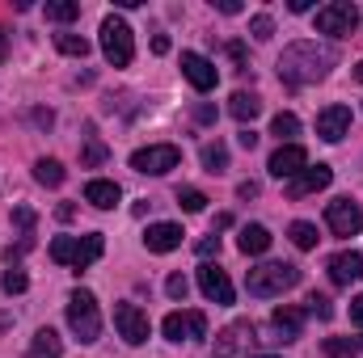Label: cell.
I'll return each mask as SVG.
<instances>
[{
  "label": "cell",
  "mask_w": 363,
  "mask_h": 358,
  "mask_svg": "<svg viewBox=\"0 0 363 358\" xmlns=\"http://www.w3.org/2000/svg\"><path fill=\"white\" fill-rule=\"evenodd\" d=\"M334 64V51L330 47H317V42H291L283 55H279V76L287 85H313L330 72Z\"/></svg>",
  "instance_id": "1"
},
{
  "label": "cell",
  "mask_w": 363,
  "mask_h": 358,
  "mask_svg": "<svg viewBox=\"0 0 363 358\" xmlns=\"http://www.w3.org/2000/svg\"><path fill=\"white\" fill-rule=\"evenodd\" d=\"M296 282H300V270L291 266V262H262V266H254L245 274V287L258 299H274V295L291 291Z\"/></svg>",
  "instance_id": "2"
},
{
  "label": "cell",
  "mask_w": 363,
  "mask_h": 358,
  "mask_svg": "<svg viewBox=\"0 0 363 358\" xmlns=\"http://www.w3.org/2000/svg\"><path fill=\"white\" fill-rule=\"evenodd\" d=\"M101 51L114 68H127L135 59V42H131V25L123 17H106L101 21Z\"/></svg>",
  "instance_id": "3"
},
{
  "label": "cell",
  "mask_w": 363,
  "mask_h": 358,
  "mask_svg": "<svg viewBox=\"0 0 363 358\" xmlns=\"http://www.w3.org/2000/svg\"><path fill=\"white\" fill-rule=\"evenodd\" d=\"M68 325H72V333L81 342H97L101 312H97V299H93L89 291H72V299H68Z\"/></svg>",
  "instance_id": "4"
},
{
  "label": "cell",
  "mask_w": 363,
  "mask_h": 358,
  "mask_svg": "<svg viewBox=\"0 0 363 358\" xmlns=\"http://www.w3.org/2000/svg\"><path fill=\"white\" fill-rule=\"evenodd\" d=\"M355 25H359V8L351 0H334V4H321L317 8V34L347 38V34H355Z\"/></svg>",
  "instance_id": "5"
},
{
  "label": "cell",
  "mask_w": 363,
  "mask_h": 358,
  "mask_svg": "<svg viewBox=\"0 0 363 358\" xmlns=\"http://www.w3.org/2000/svg\"><path fill=\"white\" fill-rule=\"evenodd\" d=\"M178 165H182V152L174 144H148V148L131 152V169L135 173H148V178H161V173H169Z\"/></svg>",
  "instance_id": "6"
},
{
  "label": "cell",
  "mask_w": 363,
  "mask_h": 358,
  "mask_svg": "<svg viewBox=\"0 0 363 358\" xmlns=\"http://www.w3.org/2000/svg\"><path fill=\"white\" fill-rule=\"evenodd\" d=\"M114 329H118V337H123L127 346H144L148 333H152L148 312L135 308V304H118V308H114Z\"/></svg>",
  "instance_id": "7"
},
{
  "label": "cell",
  "mask_w": 363,
  "mask_h": 358,
  "mask_svg": "<svg viewBox=\"0 0 363 358\" xmlns=\"http://www.w3.org/2000/svg\"><path fill=\"white\" fill-rule=\"evenodd\" d=\"M325 224H330L334 236H359L363 232V207L351 202V198H334L325 207Z\"/></svg>",
  "instance_id": "8"
},
{
  "label": "cell",
  "mask_w": 363,
  "mask_h": 358,
  "mask_svg": "<svg viewBox=\"0 0 363 358\" xmlns=\"http://www.w3.org/2000/svg\"><path fill=\"white\" fill-rule=\"evenodd\" d=\"M216 358H245L254 346V325L250 321H233L228 329H220L216 337Z\"/></svg>",
  "instance_id": "9"
},
{
  "label": "cell",
  "mask_w": 363,
  "mask_h": 358,
  "mask_svg": "<svg viewBox=\"0 0 363 358\" xmlns=\"http://www.w3.org/2000/svg\"><path fill=\"white\" fill-rule=\"evenodd\" d=\"M161 329H165L169 342H203L207 337V316L203 312H169L161 321Z\"/></svg>",
  "instance_id": "10"
},
{
  "label": "cell",
  "mask_w": 363,
  "mask_h": 358,
  "mask_svg": "<svg viewBox=\"0 0 363 358\" xmlns=\"http://www.w3.org/2000/svg\"><path fill=\"white\" fill-rule=\"evenodd\" d=\"M199 291H203L211 304H220V308H228V304L237 299V291H233L228 274L216 266V262H203V266H199Z\"/></svg>",
  "instance_id": "11"
},
{
  "label": "cell",
  "mask_w": 363,
  "mask_h": 358,
  "mask_svg": "<svg viewBox=\"0 0 363 358\" xmlns=\"http://www.w3.org/2000/svg\"><path fill=\"white\" fill-rule=\"evenodd\" d=\"M182 76H186L199 93H211V89H216V81H220L216 64H211V59H203L199 51H182Z\"/></svg>",
  "instance_id": "12"
},
{
  "label": "cell",
  "mask_w": 363,
  "mask_h": 358,
  "mask_svg": "<svg viewBox=\"0 0 363 358\" xmlns=\"http://www.w3.org/2000/svg\"><path fill=\"white\" fill-rule=\"evenodd\" d=\"M300 169H308V152H304L300 144H279L274 156H271V178L291 181Z\"/></svg>",
  "instance_id": "13"
},
{
  "label": "cell",
  "mask_w": 363,
  "mask_h": 358,
  "mask_svg": "<svg viewBox=\"0 0 363 358\" xmlns=\"http://www.w3.org/2000/svg\"><path fill=\"white\" fill-rule=\"evenodd\" d=\"M317 135H321L325 144L347 139V135H351V110H347V105H325V110L317 114Z\"/></svg>",
  "instance_id": "14"
},
{
  "label": "cell",
  "mask_w": 363,
  "mask_h": 358,
  "mask_svg": "<svg viewBox=\"0 0 363 358\" xmlns=\"http://www.w3.org/2000/svg\"><path fill=\"white\" fill-rule=\"evenodd\" d=\"M330 181H334V169H330V165H308V169H300L296 178L287 181V194H291V198H308V194L325 190Z\"/></svg>",
  "instance_id": "15"
},
{
  "label": "cell",
  "mask_w": 363,
  "mask_h": 358,
  "mask_svg": "<svg viewBox=\"0 0 363 358\" xmlns=\"http://www.w3.org/2000/svg\"><path fill=\"white\" fill-rule=\"evenodd\" d=\"M330 282H334V287L363 282V253H334V258H330Z\"/></svg>",
  "instance_id": "16"
},
{
  "label": "cell",
  "mask_w": 363,
  "mask_h": 358,
  "mask_svg": "<svg viewBox=\"0 0 363 358\" xmlns=\"http://www.w3.org/2000/svg\"><path fill=\"white\" fill-rule=\"evenodd\" d=\"M182 236H186V232H182L178 224H152V228L144 232V249H148V253H174L182 245Z\"/></svg>",
  "instance_id": "17"
},
{
  "label": "cell",
  "mask_w": 363,
  "mask_h": 358,
  "mask_svg": "<svg viewBox=\"0 0 363 358\" xmlns=\"http://www.w3.org/2000/svg\"><path fill=\"white\" fill-rule=\"evenodd\" d=\"M271 325H274V333H279V342H296L304 333V312L291 308V304H283V308H274Z\"/></svg>",
  "instance_id": "18"
},
{
  "label": "cell",
  "mask_w": 363,
  "mask_h": 358,
  "mask_svg": "<svg viewBox=\"0 0 363 358\" xmlns=\"http://www.w3.org/2000/svg\"><path fill=\"white\" fill-rule=\"evenodd\" d=\"M271 241H274V236L262 228V224H245V228H241V236H237V249H241L245 258H258V253H267V249H271Z\"/></svg>",
  "instance_id": "19"
},
{
  "label": "cell",
  "mask_w": 363,
  "mask_h": 358,
  "mask_svg": "<svg viewBox=\"0 0 363 358\" xmlns=\"http://www.w3.org/2000/svg\"><path fill=\"white\" fill-rule=\"evenodd\" d=\"M118 198H123V190H118L114 181H106V178H93L89 185H85V202H93L97 211H110Z\"/></svg>",
  "instance_id": "20"
},
{
  "label": "cell",
  "mask_w": 363,
  "mask_h": 358,
  "mask_svg": "<svg viewBox=\"0 0 363 358\" xmlns=\"http://www.w3.org/2000/svg\"><path fill=\"white\" fill-rule=\"evenodd\" d=\"M228 114H233L237 122H254V118L262 114V101H258V93L237 89L233 97H228Z\"/></svg>",
  "instance_id": "21"
},
{
  "label": "cell",
  "mask_w": 363,
  "mask_h": 358,
  "mask_svg": "<svg viewBox=\"0 0 363 358\" xmlns=\"http://www.w3.org/2000/svg\"><path fill=\"white\" fill-rule=\"evenodd\" d=\"M101 253H106V241H101V232L77 236V258H72V266H77V270H85V266H93V262H97Z\"/></svg>",
  "instance_id": "22"
},
{
  "label": "cell",
  "mask_w": 363,
  "mask_h": 358,
  "mask_svg": "<svg viewBox=\"0 0 363 358\" xmlns=\"http://www.w3.org/2000/svg\"><path fill=\"white\" fill-rule=\"evenodd\" d=\"M60 354H64L60 333H55V329H38V333H34V342H30V354H26V358H60Z\"/></svg>",
  "instance_id": "23"
},
{
  "label": "cell",
  "mask_w": 363,
  "mask_h": 358,
  "mask_svg": "<svg viewBox=\"0 0 363 358\" xmlns=\"http://www.w3.org/2000/svg\"><path fill=\"white\" fill-rule=\"evenodd\" d=\"M271 135L279 139V144H291V139L300 135V118H296V114H274L271 118Z\"/></svg>",
  "instance_id": "24"
},
{
  "label": "cell",
  "mask_w": 363,
  "mask_h": 358,
  "mask_svg": "<svg viewBox=\"0 0 363 358\" xmlns=\"http://www.w3.org/2000/svg\"><path fill=\"white\" fill-rule=\"evenodd\" d=\"M203 169L207 173H224L228 169V148L216 139V144H203Z\"/></svg>",
  "instance_id": "25"
},
{
  "label": "cell",
  "mask_w": 363,
  "mask_h": 358,
  "mask_svg": "<svg viewBox=\"0 0 363 358\" xmlns=\"http://www.w3.org/2000/svg\"><path fill=\"white\" fill-rule=\"evenodd\" d=\"M34 178L43 181V185H64V165L60 161H51V156H43V161H34Z\"/></svg>",
  "instance_id": "26"
},
{
  "label": "cell",
  "mask_w": 363,
  "mask_h": 358,
  "mask_svg": "<svg viewBox=\"0 0 363 358\" xmlns=\"http://www.w3.org/2000/svg\"><path fill=\"white\" fill-rule=\"evenodd\" d=\"M47 17L60 21V25H64V21H77V17H81V4H77V0H47Z\"/></svg>",
  "instance_id": "27"
},
{
  "label": "cell",
  "mask_w": 363,
  "mask_h": 358,
  "mask_svg": "<svg viewBox=\"0 0 363 358\" xmlns=\"http://www.w3.org/2000/svg\"><path fill=\"white\" fill-rule=\"evenodd\" d=\"M55 47H60L64 55H77V59L89 55V38H85V34H55Z\"/></svg>",
  "instance_id": "28"
},
{
  "label": "cell",
  "mask_w": 363,
  "mask_h": 358,
  "mask_svg": "<svg viewBox=\"0 0 363 358\" xmlns=\"http://www.w3.org/2000/svg\"><path fill=\"white\" fill-rule=\"evenodd\" d=\"M287 236H291V245H296V249H317V241H321V236H317V228H313V224H304V219H296Z\"/></svg>",
  "instance_id": "29"
},
{
  "label": "cell",
  "mask_w": 363,
  "mask_h": 358,
  "mask_svg": "<svg viewBox=\"0 0 363 358\" xmlns=\"http://www.w3.org/2000/svg\"><path fill=\"white\" fill-rule=\"evenodd\" d=\"M321 350L330 358H347V354H359V337H325Z\"/></svg>",
  "instance_id": "30"
},
{
  "label": "cell",
  "mask_w": 363,
  "mask_h": 358,
  "mask_svg": "<svg viewBox=\"0 0 363 358\" xmlns=\"http://www.w3.org/2000/svg\"><path fill=\"white\" fill-rule=\"evenodd\" d=\"M72 258H77V236H55L51 241V262L72 266Z\"/></svg>",
  "instance_id": "31"
},
{
  "label": "cell",
  "mask_w": 363,
  "mask_h": 358,
  "mask_svg": "<svg viewBox=\"0 0 363 358\" xmlns=\"http://www.w3.org/2000/svg\"><path fill=\"white\" fill-rule=\"evenodd\" d=\"M106 161H110V148H106V144L89 139V144L81 148V165H85V169H97V165H106Z\"/></svg>",
  "instance_id": "32"
},
{
  "label": "cell",
  "mask_w": 363,
  "mask_h": 358,
  "mask_svg": "<svg viewBox=\"0 0 363 358\" xmlns=\"http://www.w3.org/2000/svg\"><path fill=\"white\" fill-rule=\"evenodd\" d=\"M178 207L186 215H199V211L207 207V194H203V190H178Z\"/></svg>",
  "instance_id": "33"
},
{
  "label": "cell",
  "mask_w": 363,
  "mask_h": 358,
  "mask_svg": "<svg viewBox=\"0 0 363 358\" xmlns=\"http://www.w3.org/2000/svg\"><path fill=\"white\" fill-rule=\"evenodd\" d=\"M0 287H4L9 295H21V291L30 287V278H26V270H4V278H0Z\"/></svg>",
  "instance_id": "34"
},
{
  "label": "cell",
  "mask_w": 363,
  "mask_h": 358,
  "mask_svg": "<svg viewBox=\"0 0 363 358\" xmlns=\"http://www.w3.org/2000/svg\"><path fill=\"white\" fill-rule=\"evenodd\" d=\"M304 304H308V308H304L308 316H321V321H330V316H334V304H330L325 295H308Z\"/></svg>",
  "instance_id": "35"
},
{
  "label": "cell",
  "mask_w": 363,
  "mask_h": 358,
  "mask_svg": "<svg viewBox=\"0 0 363 358\" xmlns=\"http://www.w3.org/2000/svg\"><path fill=\"white\" fill-rule=\"evenodd\" d=\"M250 30H254V38H262V42H267V38L274 34V21L267 17V13H258V17L250 21Z\"/></svg>",
  "instance_id": "36"
},
{
  "label": "cell",
  "mask_w": 363,
  "mask_h": 358,
  "mask_svg": "<svg viewBox=\"0 0 363 358\" xmlns=\"http://www.w3.org/2000/svg\"><path fill=\"white\" fill-rule=\"evenodd\" d=\"M165 291H169V299H186V291H190V282H186L182 274H169V282H165Z\"/></svg>",
  "instance_id": "37"
},
{
  "label": "cell",
  "mask_w": 363,
  "mask_h": 358,
  "mask_svg": "<svg viewBox=\"0 0 363 358\" xmlns=\"http://www.w3.org/2000/svg\"><path fill=\"white\" fill-rule=\"evenodd\" d=\"M211 253H216V258H220V236H216V232H211V236H203V241H199V258H211Z\"/></svg>",
  "instance_id": "38"
},
{
  "label": "cell",
  "mask_w": 363,
  "mask_h": 358,
  "mask_svg": "<svg viewBox=\"0 0 363 358\" xmlns=\"http://www.w3.org/2000/svg\"><path fill=\"white\" fill-rule=\"evenodd\" d=\"M13 219L21 224V232H26V236L34 232V211H26V207H17V215H13Z\"/></svg>",
  "instance_id": "39"
},
{
  "label": "cell",
  "mask_w": 363,
  "mask_h": 358,
  "mask_svg": "<svg viewBox=\"0 0 363 358\" xmlns=\"http://www.w3.org/2000/svg\"><path fill=\"white\" fill-rule=\"evenodd\" d=\"M228 55H233V64H237L241 72L250 68V64H245V47H241V42H228Z\"/></svg>",
  "instance_id": "40"
},
{
  "label": "cell",
  "mask_w": 363,
  "mask_h": 358,
  "mask_svg": "<svg viewBox=\"0 0 363 358\" xmlns=\"http://www.w3.org/2000/svg\"><path fill=\"white\" fill-rule=\"evenodd\" d=\"M351 321L363 329V295H355V299H351Z\"/></svg>",
  "instance_id": "41"
},
{
  "label": "cell",
  "mask_w": 363,
  "mask_h": 358,
  "mask_svg": "<svg viewBox=\"0 0 363 358\" xmlns=\"http://www.w3.org/2000/svg\"><path fill=\"white\" fill-rule=\"evenodd\" d=\"M237 139H241V148H258V135H254V131H250V127H245V131H241V135H237Z\"/></svg>",
  "instance_id": "42"
},
{
  "label": "cell",
  "mask_w": 363,
  "mask_h": 358,
  "mask_svg": "<svg viewBox=\"0 0 363 358\" xmlns=\"http://www.w3.org/2000/svg\"><path fill=\"white\" fill-rule=\"evenodd\" d=\"M237 194H241V198H254V194H258V181H241Z\"/></svg>",
  "instance_id": "43"
},
{
  "label": "cell",
  "mask_w": 363,
  "mask_h": 358,
  "mask_svg": "<svg viewBox=\"0 0 363 358\" xmlns=\"http://www.w3.org/2000/svg\"><path fill=\"white\" fill-rule=\"evenodd\" d=\"M216 8H220V13H241V4H237V0H216Z\"/></svg>",
  "instance_id": "44"
},
{
  "label": "cell",
  "mask_w": 363,
  "mask_h": 358,
  "mask_svg": "<svg viewBox=\"0 0 363 358\" xmlns=\"http://www.w3.org/2000/svg\"><path fill=\"white\" fill-rule=\"evenodd\" d=\"M152 51H157V55H165V51H169V38H165V34H157V38H152Z\"/></svg>",
  "instance_id": "45"
},
{
  "label": "cell",
  "mask_w": 363,
  "mask_h": 358,
  "mask_svg": "<svg viewBox=\"0 0 363 358\" xmlns=\"http://www.w3.org/2000/svg\"><path fill=\"white\" fill-rule=\"evenodd\" d=\"M287 8H291V13H308V8H313V0H291Z\"/></svg>",
  "instance_id": "46"
},
{
  "label": "cell",
  "mask_w": 363,
  "mask_h": 358,
  "mask_svg": "<svg viewBox=\"0 0 363 358\" xmlns=\"http://www.w3.org/2000/svg\"><path fill=\"white\" fill-rule=\"evenodd\" d=\"M9 59V38H4V30H0V64Z\"/></svg>",
  "instance_id": "47"
},
{
  "label": "cell",
  "mask_w": 363,
  "mask_h": 358,
  "mask_svg": "<svg viewBox=\"0 0 363 358\" xmlns=\"http://www.w3.org/2000/svg\"><path fill=\"white\" fill-rule=\"evenodd\" d=\"M355 81H363V64H359V68H355Z\"/></svg>",
  "instance_id": "48"
},
{
  "label": "cell",
  "mask_w": 363,
  "mask_h": 358,
  "mask_svg": "<svg viewBox=\"0 0 363 358\" xmlns=\"http://www.w3.org/2000/svg\"><path fill=\"white\" fill-rule=\"evenodd\" d=\"M258 358H274V354H258Z\"/></svg>",
  "instance_id": "49"
}]
</instances>
